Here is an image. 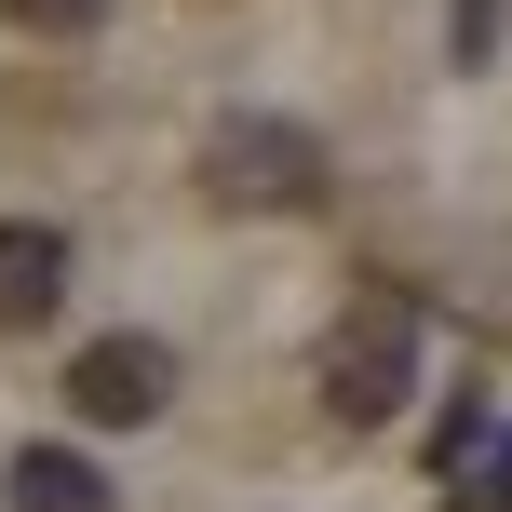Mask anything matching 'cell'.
I'll list each match as a JSON object with an SVG mask.
<instances>
[{
  "mask_svg": "<svg viewBox=\"0 0 512 512\" xmlns=\"http://www.w3.org/2000/svg\"><path fill=\"white\" fill-rule=\"evenodd\" d=\"M68 405L95 418V432H149V418L176 405V351H162V337H95V351L68 364Z\"/></svg>",
  "mask_w": 512,
  "mask_h": 512,
  "instance_id": "obj_3",
  "label": "cell"
},
{
  "mask_svg": "<svg viewBox=\"0 0 512 512\" xmlns=\"http://www.w3.org/2000/svg\"><path fill=\"white\" fill-rule=\"evenodd\" d=\"M0 499H14V512H108V472L81 459V445H14Z\"/></svg>",
  "mask_w": 512,
  "mask_h": 512,
  "instance_id": "obj_5",
  "label": "cell"
},
{
  "mask_svg": "<svg viewBox=\"0 0 512 512\" xmlns=\"http://www.w3.org/2000/svg\"><path fill=\"white\" fill-rule=\"evenodd\" d=\"M459 499H512V432H499V445H486V459H472V472H459Z\"/></svg>",
  "mask_w": 512,
  "mask_h": 512,
  "instance_id": "obj_8",
  "label": "cell"
},
{
  "mask_svg": "<svg viewBox=\"0 0 512 512\" xmlns=\"http://www.w3.org/2000/svg\"><path fill=\"white\" fill-rule=\"evenodd\" d=\"M203 203H230V216H310L324 203V135L270 122V108H230V122L203 135Z\"/></svg>",
  "mask_w": 512,
  "mask_h": 512,
  "instance_id": "obj_2",
  "label": "cell"
},
{
  "mask_svg": "<svg viewBox=\"0 0 512 512\" xmlns=\"http://www.w3.org/2000/svg\"><path fill=\"white\" fill-rule=\"evenodd\" d=\"M310 378H324V418L337 432H391V418H405V391H418V297H351L324 324V364H310Z\"/></svg>",
  "mask_w": 512,
  "mask_h": 512,
  "instance_id": "obj_1",
  "label": "cell"
},
{
  "mask_svg": "<svg viewBox=\"0 0 512 512\" xmlns=\"http://www.w3.org/2000/svg\"><path fill=\"white\" fill-rule=\"evenodd\" d=\"M0 14H14L27 41H81V27H108V0H0Z\"/></svg>",
  "mask_w": 512,
  "mask_h": 512,
  "instance_id": "obj_7",
  "label": "cell"
},
{
  "mask_svg": "<svg viewBox=\"0 0 512 512\" xmlns=\"http://www.w3.org/2000/svg\"><path fill=\"white\" fill-rule=\"evenodd\" d=\"M499 27H512V0H445V54H459V68H486Z\"/></svg>",
  "mask_w": 512,
  "mask_h": 512,
  "instance_id": "obj_6",
  "label": "cell"
},
{
  "mask_svg": "<svg viewBox=\"0 0 512 512\" xmlns=\"http://www.w3.org/2000/svg\"><path fill=\"white\" fill-rule=\"evenodd\" d=\"M54 297H68V230L54 216H0V337L54 324Z\"/></svg>",
  "mask_w": 512,
  "mask_h": 512,
  "instance_id": "obj_4",
  "label": "cell"
}]
</instances>
